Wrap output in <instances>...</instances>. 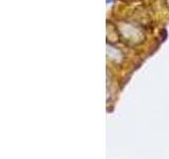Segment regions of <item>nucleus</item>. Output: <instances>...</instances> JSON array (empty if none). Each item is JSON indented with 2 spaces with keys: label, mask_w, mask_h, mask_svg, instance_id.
I'll use <instances>...</instances> for the list:
<instances>
[]
</instances>
